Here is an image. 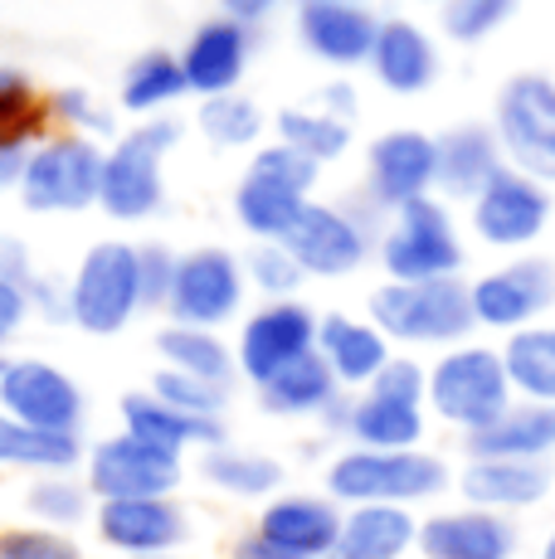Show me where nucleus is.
Instances as JSON below:
<instances>
[{"label": "nucleus", "instance_id": "nucleus-1", "mask_svg": "<svg viewBox=\"0 0 555 559\" xmlns=\"http://www.w3.org/2000/svg\"><path fill=\"white\" fill-rule=\"evenodd\" d=\"M453 487V467L444 453L429 448H404V453H380V448H341L327 457L322 491L346 507H424L439 501Z\"/></svg>", "mask_w": 555, "mask_h": 559}, {"label": "nucleus", "instance_id": "nucleus-2", "mask_svg": "<svg viewBox=\"0 0 555 559\" xmlns=\"http://www.w3.org/2000/svg\"><path fill=\"white\" fill-rule=\"evenodd\" d=\"M390 214L380 210L366 190H346L341 200H307L297 224L287 229L283 249L297 258L307 277L317 283H341V277H356L361 267L376 258L380 229H386Z\"/></svg>", "mask_w": 555, "mask_h": 559}, {"label": "nucleus", "instance_id": "nucleus-3", "mask_svg": "<svg viewBox=\"0 0 555 559\" xmlns=\"http://www.w3.org/2000/svg\"><path fill=\"white\" fill-rule=\"evenodd\" d=\"M180 117H146L132 122L103 146L98 210L113 224H146L166 210V160L180 146Z\"/></svg>", "mask_w": 555, "mask_h": 559}, {"label": "nucleus", "instance_id": "nucleus-4", "mask_svg": "<svg viewBox=\"0 0 555 559\" xmlns=\"http://www.w3.org/2000/svg\"><path fill=\"white\" fill-rule=\"evenodd\" d=\"M366 317L400 350H448L473 341L477 321L463 277L439 283H380L366 297Z\"/></svg>", "mask_w": 555, "mask_h": 559}, {"label": "nucleus", "instance_id": "nucleus-5", "mask_svg": "<svg viewBox=\"0 0 555 559\" xmlns=\"http://www.w3.org/2000/svg\"><path fill=\"white\" fill-rule=\"evenodd\" d=\"M511 404V380L501 350L487 341H463V346H448L429 360V394L424 408L429 418H439L453 433H477L487 428L501 408Z\"/></svg>", "mask_w": 555, "mask_h": 559}, {"label": "nucleus", "instance_id": "nucleus-6", "mask_svg": "<svg viewBox=\"0 0 555 559\" xmlns=\"http://www.w3.org/2000/svg\"><path fill=\"white\" fill-rule=\"evenodd\" d=\"M376 263L386 283H439V277H463L468 249L458 234L453 204L439 195H424L404 210H394L380 229Z\"/></svg>", "mask_w": 555, "mask_h": 559}, {"label": "nucleus", "instance_id": "nucleus-7", "mask_svg": "<svg viewBox=\"0 0 555 559\" xmlns=\"http://www.w3.org/2000/svg\"><path fill=\"white\" fill-rule=\"evenodd\" d=\"M142 317V273H137V243L98 239L69 273V326L88 336H122Z\"/></svg>", "mask_w": 555, "mask_h": 559}, {"label": "nucleus", "instance_id": "nucleus-8", "mask_svg": "<svg viewBox=\"0 0 555 559\" xmlns=\"http://www.w3.org/2000/svg\"><path fill=\"white\" fill-rule=\"evenodd\" d=\"M98 186H103V142L49 127L25 152L15 195L29 214H83L98 210Z\"/></svg>", "mask_w": 555, "mask_h": 559}, {"label": "nucleus", "instance_id": "nucleus-9", "mask_svg": "<svg viewBox=\"0 0 555 559\" xmlns=\"http://www.w3.org/2000/svg\"><path fill=\"white\" fill-rule=\"evenodd\" d=\"M493 132L511 170L555 190V79L541 69L511 73L493 98Z\"/></svg>", "mask_w": 555, "mask_h": 559}, {"label": "nucleus", "instance_id": "nucleus-10", "mask_svg": "<svg viewBox=\"0 0 555 559\" xmlns=\"http://www.w3.org/2000/svg\"><path fill=\"white\" fill-rule=\"evenodd\" d=\"M249 311V283H244V258L224 243H200L176 258V283H170L166 321L200 331H224Z\"/></svg>", "mask_w": 555, "mask_h": 559}, {"label": "nucleus", "instance_id": "nucleus-11", "mask_svg": "<svg viewBox=\"0 0 555 559\" xmlns=\"http://www.w3.org/2000/svg\"><path fill=\"white\" fill-rule=\"evenodd\" d=\"M477 331H527L536 321H551L555 311V258L546 253H511L507 263H493L468 283Z\"/></svg>", "mask_w": 555, "mask_h": 559}, {"label": "nucleus", "instance_id": "nucleus-12", "mask_svg": "<svg viewBox=\"0 0 555 559\" xmlns=\"http://www.w3.org/2000/svg\"><path fill=\"white\" fill-rule=\"evenodd\" d=\"M555 219V190L541 186V180L521 176V170L501 166L493 176V186L483 190L473 204H468V229L483 249L497 253H531L541 239H546Z\"/></svg>", "mask_w": 555, "mask_h": 559}, {"label": "nucleus", "instance_id": "nucleus-13", "mask_svg": "<svg viewBox=\"0 0 555 559\" xmlns=\"http://www.w3.org/2000/svg\"><path fill=\"white\" fill-rule=\"evenodd\" d=\"M0 414L25 428L83 438L88 424V394L63 365L45 356H5L0 370Z\"/></svg>", "mask_w": 555, "mask_h": 559}, {"label": "nucleus", "instance_id": "nucleus-14", "mask_svg": "<svg viewBox=\"0 0 555 559\" xmlns=\"http://www.w3.org/2000/svg\"><path fill=\"white\" fill-rule=\"evenodd\" d=\"M83 481L93 501H127V497H176L186 481V457L142 443L132 433H108L83 453Z\"/></svg>", "mask_w": 555, "mask_h": 559}, {"label": "nucleus", "instance_id": "nucleus-15", "mask_svg": "<svg viewBox=\"0 0 555 559\" xmlns=\"http://www.w3.org/2000/svg\"><path fill=\"white\" fill-rule=\"evenodd\" d=\"M317 350V311L293 297V302H259L239 317V336H234V365L239 374L259 390L278 370L297 365Z\"/></svg>", "mask_w": 555, "mask_h": 559}, {"label": "nucleus", "instance_id": "nucleus-16", "mask_svg": "<svg viewBox=\"0 0 555 559\" xmlns=\"http://www.w3.org/2000/svg\"><path fill=\"white\" fill-rule=\"evenodd\" d=\"M434 180H439V142H434V132H424V127H386L380 136H370L361 190L386 214L434 195Z\"/></svg>", "mask_w": 555, "mask_h": 559}, {"label": "nucleus", "instance_id": "nucleus-17", "mask_svg": "<svg viewBox=\"0 0 555 559\" xmlns=\"http://www.w3.org/2000/svg\"><path fill=\"white\" fill-rule=\"evenodd\" d=\"M93 535L117 559L180 555L190 540V511L176 497H127L93 507Z\"/></svg>", "mask_w": 555, "mask_h": 559}, {"label": "nucleus", "instance_id": "nucleus-18", "mask_svg": "<svg viewBox=\"0 0 555 559\" xmlns=\"http://www.w3.org/2000/svg\"><path fill=\"white\" fill-rule=\"evenodd\" d=\"M253 49H259V29L253 25H239V20H229V15L200 20L186 35V45L176 49L190 98L239 93L244 73H249V63H253Z\"/></svg>", "mask_w": 555, "mask_h": 559}, {"label": "nucleus", "instance_id": "nucleus-19", "mask_svg": "<svg viewBox=\"0 0 555 559\" xmlns=\"http://www.w3.org/2000/svg\"><path fill=\"white\" fill-rule=\"evenodd\" d=\"M453 487L463 507L497 511L517 521L521 511H536L555 497V462H521V457H463L453 472Z\"/></svg>", "mask_w": 555, "mask_h": 559}, {"label": "nucleus", "instance_id": "nucleus-20", "mask_svg": "<svg viewBox=\"0 0 555 559\" xmlns=\"http://www.w3.org/2000/svg\"><path fill=\"white\" fill-rule=\"evenodd\" d=\"M414 555L420 559H517L521 525L497 511L444 507V511L420 515Z\"/></svg>", "mask_w": 555, "mask_h": 559}, {"label": "nucleus", "instance_id": "nucleus-21", "mask_svg": "<svg viewBox=\"0 0 555 559\" xmlns=\"http://www.w3.org/2000/svg\"><path fill=\"white\" fill-rule=\"evenodd\" d=\"M370 79L394 98H420L439 83L444 73V49L429 25L414 15H380L376 49H370Z\"/></svg>", "mask_w": 555, "mask_h": 559}, {"label": "nucleus", "instance_id": "nucleus-22", "mask_svg": "<svg viewBox=\"0 0 555 559\" xmlns=\"http://www.w3.org/2000/svg\"><path fill=\"white\" fill-rule=\"evenodd\" d=\"M253 531L293 559H327L341 531V507L327 491H278L253 515Z\"/></svg>", "mask_w": 555, "mask_h": 559}, {"label": "nucleus", "instance_id": "nucleus-23", "mask_svg": "<svg viewBox=\"0 0 555 559\" xmlns=\"http://www.w3.org/2000/svg\"><path fill=\"white\" fill-rule=\"evenodd\" d=\"M380 15L370 5H297V45L327 69H366L376 49Z\"/></svg>", "mask_w": 555, "mask_h": 559}, {"label": "nucleus", "instance_id": "nucleus-24", "mask_svg": "<svg viewBox=\"0 0 555 559\" xmlns=\"http://www.w3.org/2000/svg\"><path fill=\"white\" fill-rule=\"evenodd\" d=\"M317 356L336 374L346 394H361L380 370L390 365L394 346L380 336L370 317H351V311H322L317 317Z\"/></svg>", "mask_w": 555, "mask_h": 559}, {"label": "nucleus", "instance_id": "nucleus-25", "mask_svg": "<svg viewBox=\"0 0 555 559\" xmlns=\"http://www.w3.org/2000/svg\"><path fill=\"white\" fill-rule=\"evenodd\" d=\"M434 142H439V180H434V195L448 204H473L493 186L497 170L507 166L493 122H458L434 136Z\"/></svg>", "mask_w": 555, "mask_h": 559}, {"label": "nucleus", "instance_id": "nucleus-26", "mask_svg": "<svg viewBox=\"0 0 555 559\" xmlns=\"http://www.w3.org/2000/svg\"><path fill=\"white\" fill-rule=\"evenodd\" d=\"M117 418H122V433L142 438V443H156L166 453H210V448L229 443V428L224 418H196V414H180V408L162 404L152 390H132L122 394L117 404Z\"/></svg>", "mask_w": 555, "mask_h": 559}, {"label": "nucleus", "instance_id": "nucleus-27", "mask_svg": "<svg viewBox=\"0 0 555 559\" xmlns=\"http://www.w3.org/2000/svg\"><path fill=\"white\" fill-rule=\"evenodd\" d=\"M468 457H521V462H555V404L511 400L487 428L463 438Z\"/></svg>", "mask_w": 555, "mask_h": 559}, {"label": "nucleus", "instance_id": "nucleus-28", "mask_svg": "<svg viewBox=\"0 0 555 559\" xmlns=\"http://www.w3.org/2000/svg\"><path fill=\"white\" fill-rule=\"evenodd\" d=\"M424 438H429V408L380 400V394H370V390L346 400V428H341V443L346 448L404 453V448H424Z\"/></svg>", "mask_w": 555, "mask_h": 559}, {"label": "nucleus", "instance_id": "nucleus-29", "mask_svg": "<svg viewBox=\"0 0 555 559\" xmlns=\"http://www.w3.org/2000/svg\"><path fill=\"white\" fill-rule=\"evenodd\" d=\"M420 515L404 507H346L327 559H410Z\"/></svg>", "mask_w": 555, "mask_h": 559}, {"label": "nucleus", "instance_id": "nucleus-30", "mask_svg": "<svg viewBox=\"0 0 555 559\" xmlns=\"http://www.w3.org/2000/svg\"><path fill=\"white\" fill-rule=\"evenodd\" d=\"M307 200L312 195H303V190L283 186V180L263 176V170H253V166H244L239 186H234V195H229V210H234V224L249 234V243H283Z\"/></svg>", "mask_w": 555, "mask_h": 559}, {"label": "nucleus", "instance_id": "nucleus-31", "mask_svg": "<svg viewBox=\"0 0 555 559\" xmlns=\"http://www.w3.org/2000/svg\"><path fill=\"white\" fill-rule=\"evenodd\" d=\"M200 481L215 487L220 497L229 501H269L283 491L287 481V467L278 462L273 453H259V448H234V443H220L210 453H200Z\"/></svg>", "mask_w": 555, "mask_h": 559}, {"label": "nucleus", "instance_id": "nucleus-32", "mask_svg": "<svg viewBox=\"0 0 555 559\" xmlns=\"http://www.w3.org/2000/svg\"><path fill=\"white\" fill-rule=\"evenodd\" d=\"M341 384H336V374L322 365V356H303L297 365H287V370H278L273 380H263L259 390H253V400H259L263 414H273V418H322L327 408H332L341 400Z\"/></svg>", "mask_w": 555, "mask_h": 559}, {"label": "nucleus", "instance_id": "nucleus-33", "mask_svg": "<svg viewBox=\"0 0 555 559\" xmlns=\"http://www.w3.org/2000/svg\"><path fill=\"white\" fill-rule=\"evenodd\" d=\"M180 98H190V88H186L176 49H142L122 69V83H117V107H122L132 122L170 117V107Z\"/></svg>", "mask_w": 555, "mask_h": 559}, {"label": "nucleus", "instance_id": "nucleus-34", "mask_svg": "<svg viewBox=\"0 0 555 559\" xmlns=\"http://www.w3.org/2000/svg\"><path fill=\"white\" fill-rule=\"evenodd\" d=\"M156 356H162L166 370L196 374V380L224 384V390H234V380H239V365H234V341H224L220 331L176 326V321H166V326L156 331Z\"/></svg>", "mask_w": 555, "mask_h": 559}, {"label": "nucleus", "instance_id": "nucleus-35", "mask_svg": "<svg viewBox=\"0 0 555 559\" xmlns=\"http://www.w3.org/2000/svg\"><path fill=\"white\" fill-rule=\"evenodd\" d=\"M501 365L511 380V400L555 404V321H536L527 331L501 336Z\"/></svg>", "mask_w": 555, "mask_h": 559}, {"label": "nucleus", "instance_id": "nucleus-36", "mask_svg": "<svg viewBox=\"0 0 555 559\" xmlns=\"http://www.w3.org/2000/svg\"><path fill=\"white\" fill-rule=\"evenodd\" d=\"M83 438L73 433H45L10 418L0 438V472H25V477H55V472H83Z\"/></svg>", "mask_w": 555, "mask_h": 559}, {"label": "nucleus", "instance_id": "nucleus-37", "mask_svg": "<svg viewBox=\"0 0 555 559\" xmlns=\"http://www.w3.org/2000/svg\"><path fill=\"white\" fill-rule=\"evenodd\" d=\"M196 127L215 152H253L263 146L269 132V112L253 93H220V98H200L196 107Z\"/></svg>", "mask_w": 555, "mask_h": 559}, {"label": "nucleus", "instance_id": "nucleus-38", "mask_svg": "<svg viewBox=\"0 0 555 559\" xmlns=\"http://www.w3.org/2000/svg\"><path fill=\"white\" fill-rule=\"evenodd\" d=\"M273 142L293 146V152H303L307 160H317V166L327 170L332 160H341L356 146V127L336 122V117H327L322 107H312V103H293L273 117Z\"/></svg>", "mask_w": 555, "mask_h": 559}, {"label": "nucleus", "instance_id": "nucleus-39", "mask_svg": "<svg viewBox=\"0 0 555 559\" xmlns=\"http://www.w3.org/2000/svg\"><path fill=\"white\" fill-rule=\"evenodd\" d=\"M93 491L83 481V472H55V477H29L25 487V515L35 525L73 535L79 525H93Z\"/></svg>", "mask_w": 555, "mask_h": 559}, {"label": "nucleus", "instance_id": "nucleus-40", "mask_svg": "<svg viewBox=\"0 0 555 559\" xmlns=\"http://www.w3.org/2000/svg\"><path fill=\"white\" fill-rule=\"evenodd\" d=\"M49 132V103L35 88L20 63L0 59V136H20V142L35 146Z\"/></svg>", "mask_w": 555, "mask_h": 559}, {"label": "nucleus", "instance_id": "nucleus-41", "mask_svg": "<svg viewBox=\"0 0 555 559\" xmlns=\"http://www.w3.org/2000/svg\"><path fill=\"white\" fill-rule=\"evenodd\" d=\"M49 127L55 132H73V136H88V142H103L108 146L122 127H117V107L103 103L93 88L83 83H69V88H55L49 93Z\"/></svg>", "mask_w": 555, "mask_h": 559}, {"label": "nucleus", "instance_id": "nucleus-42", "mask_svg": "<svg viewBox=\"0 0 555 559\" xmlns=\"http://www.w3.org/2000/svg\"><path fill=\"white\" fill-rule=\"evenodd\" d=\"M239 258H244V283H249V293L259 302H293L303 293L307 273L283 243H249Z\"/></svg>", "mask_w": 555, "mask_h": 559}, {"label": "nucleus", "instance_id": "nucleus-43", "mask_svg": "<svg viewBox=\"0 0 555 559\" xmlns=\"http://www.w3.org/2000/svg\"><path fill=\"white\" fill-rule=\"evenodd\" d=\"M517 5L521 0H448L439 10V29L453 45H483L517 15Z\"/></svg>", "mask_w": 555, "mask_h": 559}, {"label": "nucleus", "instance_id": "nucleus-44", "mask_svg": "<svg viewBox=\"0 0 555 559\" xmlns=\"http://www.w3.org/2000/svg\"><path fill=\"white\" fill-rule=\"evenodd\" d=\"M146 390H152L162 404L180 408V414H196V418H224L229 394H234V390H224V384H205V380H196V374L166 370V365L152 374V384H146Z\"/></svg>", "mask_w": 555, "mask_h": 559}, {"label": "nucleus", "instance_id": "nucleus-45", "mask_svg": "<svg viewBox=\"0 0 555 559\" xmlns=\"http://www.w3.org/2000/svg\"><path fill=\"white\" fill-rule=\"evenodd\" d=\"M0 559H83V545L49 525H0Z\"/></svg>", "mask_w": 555, "mask_h": 559}, {"label": "nucleus", "instance_id": "nucleus-46", "mask_svg": "<svg viewBox=\"0 0 555 559\" xmlns=\"http://www.w3.org/2000/svg\"><path fill=\"white\" fill-rule=\"evenodd\" d=\"M249 166L263 170V176H273V180H283V186L303 190V195H317V186H322V166H317V160H307L303 152H293V146H283V142L253 146Z\"/></svg>", "mask_w": 555, "mask_h": 559}, {"label": "nucleus", "instance_id": "nucleus-47", "mask_svg": "<svg viewBox=\"0 0 555 559\" xmlns=\"http://www.w3.org/2000/svg\"><path fill=\"white\" fill-rule=\"evenodd\" d=\"M366 390L380 394V400L420 404V408H424V394H429V365H424L420 356H410V350H394L390 365L366 384Z\"/></svg>", "mask_w": 555, "mask_h": 559}, {"label": "nucleus", "instance_id": "nucleus-48", "mask_svg": "<svg viewBox=\"0 0 555 559\" xmlns=\"http://www.w3.org/2000/svg\"><path fill=\"white\" fill-rule=\"evenodd\" d=\"M176 249L162 239L137 243V273H142V311H162L170 302V283H176Z\"/></svg>", "mask_w": 555, "mask_h": 559}, {"label": "nucleus", "instance_id": "nucleus-49", "mask_svg": "<svg viewBox=\"0 0 555 559\" xmlns=\"http://www.w3.org/2000/svg\"><path fill=\"white\" fill-rule=\"evenodd\" d=\"M25 297H29V317L49 321V326H69V277L35 273Z\"/></svg>", "mask_w": 555, "mask_h": 559}, {"label": "nucleus", "instance_id": "nucleus-50", "mask_svg": "<svg viewBox=\"0 0 555 559\" xmlns=\"http://www.w3.org/2000/svg\"><path fill=\"white\" fill-rule=\"evenodd\" d=\"M312 107H322L327 117H336V122H351L356 127V117H361V88L351 79H327V83H317V93L312 98H307Z\"/></svg>", "mask_w": 555, "mask_h": 559}, {"label": "nucleus", "instance_id": "nucleus-51", "mask_svg": "<svg viewBox=\"0 0 555 559\" xmlns=\"http://www.w3.org/2000/svg\"><path fill=\"white\" fill-rule=\"evenodd\" d=\"M35 273H39V267H35V253H29V243L20 239V234L0 229V277H5V283L29 287V277H35Z\"/></svg>", "mask_w": 555, "mask_h": 559}, {"label": "nucleus", "instance_id": "nucleus-52", "mask_svg": "<svg viewBox=\"0 0 555 559\" xmlns=\"http://www.w3.org/2000/svg\"><path fill=\"white\" fill-rule=\"evenodd\" d=\"M29 321V297L20 283L0 277V356H5V341H15V331Z\"/></svg>", "mask_w": 555, "mask_h": 559}, {"label": "nucleus", "instance_id": "nucleus-53", "mask_svg": "<svg viewBox=\"0 0 555 559\" xmlns=\"http://www.w3.org/2000/svg\"><path fill=\"white\" fill-rule=\"evenodd\" d=\"M283 5H293V0H220V15H229V20H239V25L259 29L263 20H273Z\"/></svg>", "mask_w": 555, "mask_h": 559}, {"label": "nucleus", "instance_id": "nucleus-54", "mask_svg": "<svg viewBox=\"0 0 555 559\" xmlns=\"http://www.w3.org/2000/svg\"><path fill=\"white\" fill-rule=\"evenodd\" d=\"M25 152H29V142H20V136H0V195L20 186V166H25Z\"/></svg>", "mask_w": 555, "mask_h": 559}, {"label": "nucleus", "instance_id": "nucleus-55", "mask_svg": "<svg viewBox=\"0 0 555 559\" xmlns=\"http://www.w3.org/2000/svg\"><path fill=\"white\" fill-rule=\"evenodd\" d=\"M229 559H293V555L278 550L273 540H263V535L249 525L244 535H234V540H229Z\"/></svg>", "mask_w": 555, "mask_h": 559}, {"label": "nucleus", "instance_id": "nucleus-56", "mask_svg": "<svg viewBox=\"0 0 555 559\" xmlns=\"http://www.w3.org/2000/svg\"><path fill=\"white\" fill-rule=\"evenodd\" d=\"M293 5H370V0H293Z\"/></svg>", "mask_w": 555, "mask_h": 559}, {"label": "nucleus", "instance_id": "nucleus-57", "mask_svg": "<svg viewBox=\"0 0 555 559\" xmlns=\"http://www.w3.org/2000/svg\"><path fill=\"white\" fill-rule=\"evenodd\" d=\"M536 559H555V525L546 531V540H541V555Z\"/></svg>", "mask_w": 555, "mask_h": 559}, {"label": "nucleus", "instance_id": "nucleus-58", "mask_svg": "<svg viewBox=\"0 0 555 559\" xmlns=\"http://www.w3.org/2000/svg\"><path fill=\"white\" fill-rule=\"evenodd\" d=\"M420 5H434V10H444V5H448V0H420Z\"/></svg>", "mask_w": 555, "mask_h": 559}, {"label": "nucleus", "instance_id": "nucleus-59", "mask_svg": "<svg viewBox=\"0 0 555 559\" xmlns=\"http://www.w3.org/2000/svg\"><path fill=\"white\" fill-rule=\"evenodd\" d=\"M146 559H186V555H146Z\"/></svg>", "mask_w": 555, "mask_h": 559}, {"label": "nucleus", "instance_id": "nucleus-60", "mask_svg": "<svg viewBox=\"0 0 555 559\" xmlns=\"http://www.w3.org/2000/svg\"><path fill=\"white\" fill-rule=\"evenodd\" d=\"M5 424H10V418H5V414H0V438H5Z\"/></svg>", "mask_w": 555, "mask_h": 559}, {"label": "nucleus", "instance_id": "nucleus-61", "mask_svg": "<svg viewBox=\"0 0 555 559\" xmlns=\"http://www.w3.org/2000/svg\"><path fill=\"white\" fill-rule=\"evenodd\" d=\"M0 370H5V356H0Z\"/></svg>", "mask_w": 555, "mask_h": 559}]
</instances>
